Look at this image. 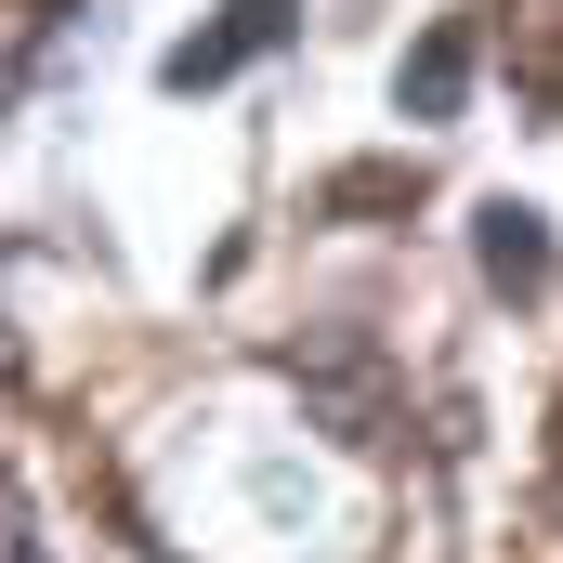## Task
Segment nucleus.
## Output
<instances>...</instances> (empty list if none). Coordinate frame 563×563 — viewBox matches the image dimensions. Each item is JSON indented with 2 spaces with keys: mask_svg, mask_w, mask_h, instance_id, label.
<instances>
[{
  "mask_svg": "<svg viewBox=\"0 0 563 563\" xmlns=\"http://www.w3.org/2000/svg\"><path fill=\"white\" fill-rule=\"evenodd\" d=\"M276 40H301V0H223L197 40H170L157 53V92H223L236 66H263Z\"/></svg>",
  "mask_w": 563,
  "mask_h": 563,
  "instance_id": "nucleus-1",
  "label": "nucleus"
},
{
  "mask_svg": "<svg viewBox=\"0 0 563 563\" xmlns=\"http://www.w3.org/2000/svg\"><path fill=\"white\" fill-rule=\"evenodd\" d=\"M472 250H485V288L538 301V288H551V210H525V197H485V210H472Z\"/></svg>",
  "mask_w": 563,
  "mask_h": 563,
  "instance_id": "nucleus-2",
  "label": "nucleus"
},
{
  "mask_svg": "<svg viewBox=\"0 0 563 563\" xmlns=\"http://www.w3.org/2000/svg\"><path fill=\"white\" fill-rule=\"evenodd\" d=\"M472 53H485V40H472V13H445V26H432L420 53H407L394 106H407V119H459V92H472Z\"/></svg>",
  "mask_w": 563,
  "mask_h": 563,
  "instance_id": "nucleus-3",
  "label": "nucleus"
},
{
  "mask_svg": "<svg viewBox=\"0 0 563 563\" xmlns=\"http://www.w3.org/2000/svg\"><path fill=\"white\" fill-rule=\"evenodd\" d=\"M0 563H40V551H26V498H13V472H0Z\"/></svg>",
  "mask_w": 563,
  "mask_h": 563,
  "instance_id": "nucleus-4",
  "label": "nucleus"
}]
</instances>
